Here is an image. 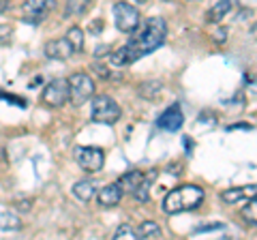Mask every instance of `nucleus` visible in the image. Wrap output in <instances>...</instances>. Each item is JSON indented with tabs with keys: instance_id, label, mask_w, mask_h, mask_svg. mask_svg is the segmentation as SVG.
Listing matches in <instances>:
<instances>
[{
	"instance_id": "3",
	"label": "nucleus",
	"mask_w": 257,
	"mask_h": 240,
	"mask_svg": "<svg viewBox=\"0 0 257 240\" xmlns=\"http://www.w3.org/2000/svg\"><path fill=\"white\" fill-rule=\"evenodd\" d=\"M90 116L94 123H101V125H116L120 116H122V109H120L118 103L107 97V94H96L92 99V109H90Z\"/></svg>"
},
{
	"instance_id": "13",
	"label": "nucleus",
	"mask_w": 257,
	"mask_h": 240,
	"mask_svg": "<svg viewBox=\"0 0 257 240\" xmlns=\"http://www.w3.org/2000/svg\"><path fill=\"white\" fill-rule=\"evenodd\" d=\"M142 180H144V174H142L140 170H131V172L124 174L122 178L118 180V187H120V191H122V193H133Z\"/></svg>"
},
{
	"instance_id": "2",
	"label": "nucleus",
	"mask_w": 257,
	"mask_h": 240,
	"mask_svg": "<svg viewBox=\"0 0 257 240\" xmlns=\"http://www.w3.org/2000/svg\"><path fill=\"white\" fill-rule=\"evenodd\" d=\"M204 202V189L197 185H180L172 189L163 199V212L167 214H178L187 210H195V208Z\"/></svg>"
},
{
	"instance_id": "25",
	"label": "nucleus",
	"mask_w": 257,
	"mask_h": 240,
	"mask_svg": "<svg viewBox=\"0 0 257 240\" xmlns=\"http://www.w3.org/2000/svg\"><path fill=\"white\" fill-rule=\"evenodd\" d=\"M135 3H146V0H135Z\"/></svg>"
},
{
	"instance_id": "18",
	"label": "nucleus",
	"mask_w": 257,
	"mask_h": 240,
	"mask_svg": "<svg viewBox=\"0 0 257 240\" xmlns=\"http://www.w3.org/2000/svg\"><path fill=\"white\" fill-rule=\"evenodd\" d=\"M22 227V221L18 214H13V212H0V229H5V231H15V229H20Z\"/></svg>"
},
{
	"instance_id": "15",
	"label": "nucleus",
	"mask_w": 257,
	"mask_h": 240,
	"mask_svg": "<svg viewBox=\"0 0 257 240\" xmlns=\"http://www.w3.org/2000/svg\"><path fill=\"white\" fill-rule=\"evenodd\" d=\"M231 7H234V0H219V3L208 11V22H221L225 15L231 11Z\"/></svg>"
},
{
	"instance_id": "5",
	"label": "nucleus",
	"mask_w": 257,
	"mask_h": 240,
	"mask_svg": "<svg viewBox=\"0 0 257 240\" xmlns=\"http://www.w3.org/2000/svg\"><path fill=\"white\" fill-rule=\"evenodd\" d=\"M75 159H77V165L82 167L84 172H90L96 174L103 170V163H105V155H103L101 148L96 146H75Z\"/></svg>"
},
{
	"instance_id": "6",
	"label": "nucleus",
	"mask_w": 257,
	"mask_h": 240,
	"mask_svg": "<svg viewBox=\"0 0 257 240\" xmlns=\"http://www.w3.org/2000/svg\"><path fill=\"white\" fill-rule=\"evenodd\" d=\"M114 24L120 33L131 35L140 26V11L128 3H118L114 7Z\"/></svg>"
},
{
	"instance_id": "9",
	"label": "nucleus",
	"mask_w": 257,
	"mask_h": 240,
	"mask_svg": "<svg viewBox=\"0 0 257 240\" xmlns=\"http://www.w3.org/2000/svg\"><path fill=\"white\" fill-rule=\"evenodd\" d=\"M75 54V50L71 47V43L64 39H52V41L45 43V56L52 60H67Z\"/></svg>"
},
{
	"instance_id": "21",
	"label": "nucleus",
	"mask_w": 257,
	"mask_h": 240,
	"mask_svg": "<svg viewBox=\"0 0 257 240\" xmlns=\"http://www.w3.org/2000/svg\"><path fill=\"white\" fill-rule=\"evenodd\" d=\"M114 238H116V240H138V236H135V229L128 225V223H122V225L116 229Z\"/></svg>"
},
{
	"instance_id": "20",
	"label": "nucleus",
	"mask_w": 257,
	"mask_h": 240,
	"mask_svg": "<svg viewBox=\"0 0 257 240\" xmlns=\"http://www.w3.org/2000/svg\"><path fill=\"white\" fill-rule=\"evenodd\" d=\"M242 217L251 223V225H255V223H257V202H255V197L248 199V206L242 208Z\"/></svg>"
},
{
	"instance_id": "19",
	"label": "nucleus",
	"mask_w": 257,
	"mask_h": 240,
	"mask_svg": "<svg viewBox=\"0 0 257 240\" xmlns=\"http://www.w3.org/2000/svg\"><path fill=\"white\" fill-rule=\"evenodd\" d=\"M67 41L71 43V47H73L75 52H79L84 47V33H82V28H69V33H67Z\"/></svg>"
},
{
	"instance_id": "10",
	"label": "nucleus",
	"mask_w": 257,
	"mask_h": 240,
	"mask_svg": "<svg viewBox=\"0 0 257 240\" xmlns=\"http://www.w3.org/2000/svg\"><path fill=\"white\" fill-rule=\"evenodd\" d=\"M182 125H184V114L180 105H170L159 118V127L165 131H180Z\"/></svg>"
},
{
	"instance_id": "17",
	"label": "nucleus",
	"mask_w": 257,
	"mask_h": 240,
	"mask_svg": "<svg viewBox=\"0 0 257 240\" xmlns=\"http://www.w3.org/2000/svg\"><path fill=\"white\" fill-rule=\"evenodd\" d=\"M152 180H155V172H150L148 178L144 176V180L138 185V189L133 191V195H135V199H138V202H148V199H150V193H148V191H150Z\"/></svg>"
},
{
	"instance_id": "11",
	"label": "nucleus",
	"mask_w": 257,
	"mask_h": 240,
	"mask_svg": "<svg viewBox=\"0 0 257 240\" xmlns=\"http://www.w3.org/2000/svg\"><path fill=\"white\" fill-rule=\"evenodd\" d=\"M120 199H122V191H120L118 182L105 185L99 191V195H96V202H99V206H103V208L116 206V204H120Z\"/></svg>"
},
{
	"instance_id": "1",
	"label": "nucleus",
	"mask_w": 257,
	"mask_h": 240,
	"mask_svg": "<svg viewBox=\"0 0 257 240\" xmlns=\"http://www.w3.org/2000/svg\"><path fill=\"white\" fill-rule=\"evenodd\" d=\"M167 24L163 18H148L146 22L133 30V37L114 54H109L111 67H131L135 60L152 54L165 43Z\"/></svg>"
},
{
	"instance_id": "12",
	"label": "nucleus",
	"mask_w": 257,
	"mask_h": 240,
	"mask_svg": "<svg viewBox=\"0 0 257 240\" xmlns=\"http://www.w3.org/2000/svg\"><path fill=\"white\" fill-rule=\"evenodd\" d=\"M255 193H257L255 185H248V187H231L227 191H223L221 199H223L225 204H238V202H242V199L255 197Z\"/></svg>"
},
{
	"instance_id": "14",
	"label": "nucleus",
	"mask_w": 257,
	"mask_h": 240,
	"mask_svg": "<svg viewBox=\"0 0 257 240\" xmlns=\"http://www.w3.org/2000/svg\"><path fill=\"white\" fill-rule=\"evenodd\" d=\"M96 193V187L92 180H79L73 185V195L79 199V202H90Z\"/></svg>"
},
{
	"instance_id": "16",
	"label": "nucleus",
	"mask_w": 257,
	"mask_h": 240,
	"mask_svg": "<svg viewBox=\"0 0 257 240\" xmlns=\"http://www.w3.org/2000/svg\"><path fill=\"white\" fill-rule=\"evenodd\" d=\"M135 236L138 238H150V240H157L161 238V227L157 225L155 221H144L142 225L135 229Z\"/></svg>"
},
{
	"instance_id": "24",
	"label": "nucleus",
	"mask_w": 257,
	"mask_h": 240,
	"mask_svg": "<svg viewBox=\"0 0 257 240\" xmlns=\"http://www.w3.org/2000/svg\"><path fill=\"white\" fill-rule=\"evenodd\" d=\"M214 37H216V41H225V39H227V30H225V28H219Z\"/></svg>"
},
{
	"instance_id": "4",
	"label": "nucleus",
	"mask_w": 257,
	"mask_h": 240,
	"mask_svg": "<svg viewBox=\"0 0 257 240\" xmlns=\"http://www.w3.org/2000/svg\"><path fill=\"white\" fill-rule=\"evenodd\" d=\"M67 82H69V101L73 105L79 107L94 97V82L88 73H73Z\"/></svg>"
},
{
	"instance_id": "22",
	"label": "nucleus",
	"mask_w": 257,
	"mask_h": 240,
	"mask_svg": "<svg viewBox=\"0 0 257 240\" xmlns=\"http://www.w3.org/2000/svg\"><path fill=\"white\" fill-rule=\"evenodd\" d=\"M11 33H13L11 26H7V24H0V45L9 41V39H11Z\"/></svg>"
},
{
	"instance_id": "26",
	"label": "nucleus",
	"mask_w": 257,
	"mask_h": 240,
	"mask_svg": "<svg viewBox=\"0 0 257 240\" xmlns=\"http://www.w3.org/2000/svg\"><path fill=\"white\" fill-rule=\"evenodd\" d=\"M86 3H92V0H86Z\"/></svg>"
},
{
	"instance_id": "23",
	"label": "nucleus",
	"mask_w": 257,
	"mask_h": 240,
	"mask_svg": "<svg viewBox=\"0 0 257 240\" xmlns=\"http://www.w3.org/2000/svg\"><path fill=\"white\" fill-rule=\"evenodd\" d=\"M212 229H223V223H210V225H199L195 231L202 234V231H212Z\"/></svg>"
},
{
	"instance_id": "8",
	"label": "nucleus",
	"mask_w": 257,
	"mask_h": 240,
	"mask_svg": "<svg viewBox=\"0 0 257 240\" xmlns=\"http://www.w3.org/2000/svg\"><path fill=\"white\" fill-rule=\"evenodd\" d=\"M54 7H56V0H26L22 7V13H24L22 20L28 24H39L50 15Z\"/></svg>"
},
{
	"instance_id": "7",
	"label": "nucleus",
	"mask_w": 257,
	"mask_h": 240,
	"mask_svg": "<svg viewBox=\"0 0 257 240\" xmlns=\"http://www.w3.org/2000/svg\"><path fill=\"white\" fill-rule=\"evenodd\" d=\"M41 99L50 107H62L69 101V82L67 79H54L43 88Z\"/></svg>"
}]
</instances>
